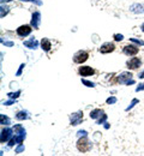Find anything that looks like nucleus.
I'll return each instance as SVG.
<instances>
[{"mask_svg":"<svg viewBox=\"0 0 144 156\" xmlns=\"http://www.w3.org/2000/svg\"><path fill=\"white\" fill-rule=\"evenodd\" d=\"M82 83L85 84L86 87H89V88H94V87H95V84H94L93 82H89V80H85V79H82Z\"/></svg>","mask_w":144,"mask_h":156,"instance_id":"nucleus-22","label":"nucleus"},{"mask_svg":"<svg viewBox=\"0 0 144 156\" xmlns=\"http://www.w3.org/2000/svg\"><path fill=\"white\" fill-rule=\"evenodd\" d=\"M22 1H36L37 5H41V1L40 0H22Z\"/></svg>","mask_w":144,"mask_h":156,"instance_id":"nucleus-32","label":"nucleus"},{"mask_svg":"<svg viewBox=\"0 0 144 156\" xmlns=\"http://www.w3.org/2000/svg\"><path fill=\"white\" fill-rule=\"evenodd\" d=\"M40 23H41V13L39 11L34 12L33 18H31V27L34 29H39L40 28Z\"/></svg>","mask_w":144,"mask_h":156,"instance_id":"nucleus-10","label":"nucleus"},{"mask_svg":"<svg viewBox=\"0 0 144 156\" xmlns=\"http://www.w3.org/2000/svg\"><path fill=\"white\" fill-rule=\"evenodd\" d=\"M106 119H107V115H106V114L103 113L102 115H101V117H100V118H99V119H97V121H96V124H99V125H101V124H103V122L106 121Z\"/></svg>","mask_w":144,"mask_h":156,"instance_id":"nucleus-20","label":"nucleus"},{"mask_svg":"<svg viewBox=\"0 0 144 156\" xmlns=\"http://www.w3.org/2000/svg\"><path fill=\"white\" fill-rule=\"evenodd\" d=\"M132 73L131 72H123L120 76H118L117 77V82L118 83H120V84H128V82H131L132 80Z\"/></svg>","mask_w":144,"mask_h":156,"instance_id":"nucleus-4","label":"nucleus"},{"mask_svg":"<svg viewBox=\"0 0 144 156\" xmlns=\"http://www.w3.org/2000/svg\"><path fill=\"white\" fill-rule=\"evenodd\" d=\"M130 11L133 13H143L144 12V5L142 4H133L130 7Z\"/></svg>","mask_w":144,"mask_h":156,"instance_id":"nucleus-13","label":"nucleus"},{"mask_svg":"<svg viewBox=\"0 0 144 156\" xmlns=\"http://www.w3.org/2000/svg\"><path fill=\"white\" fill-rule=\"evenodd\" d=\"M123 39H124V36L121 34H115V35H114V40H115V41H121Z\"/></svg>","mask_w":144,"mask_h":156,"instance_id":"nucleus-26","label":"nucleus"},{"mask_svg":"<svg viewBox=\"0 0 144 156\" xmlns=\"http://www.w3.org/2000/svg\"><path fill=\"white\" fill-rule=\"evenodd\" d=\"M136 103H138V100H137V98H133V100H132V102H131V105H130V106L126 108V112H128V111H130V109H131V108H132V107H133Z\"/></svg>","mask_w":144,"mask_h":156,"instance_id":"nucleus-23","label":"nucleus"},{"mask_svg":"<svg viewBox=\"0 0 144 156\" xmlns=\"http://www.w3.org/2000/svg\"><path fill=\"white\" fill-rule=\"evenodd\" d=\"M88 58H89L88 52H85V51H78L73 55V62H76V64H83V62H85L88 60Z\"/></svg>","mask_w":144,"mask_h":156,"instance_id":"nucleus-2","label":"nucleus"},{"mask_svg":"<svg viewBox=\"0 0 144 156\" xmlns=\"http://www.w3.org/2000/svg\"><path fill=\"white\" fill-rule=\"evenodd\" d=\"M131 42H135V43H137V44H141V46H143L144 44V41H141V40H136V39H130Z\"/></svg>","mask_w":144,"mask_h":156,"instance_id":"nucleus-24","label":"nucleus"},{"mask_svg":"<svg viewBox=\"0 0 144 156\" xmlns=\"http://www.w3.org/2000/svg\"><path fill=\"white\" fill-rule=\"evenodd\" d=\"M123 52L124 54H126V55L133 57V55H136L139 52V48L137 46H135V44H126V46H124Z\"/></svg>","mask_w":144,"mask_h":156,"instance_id":"nucleus-3","label":"nucleus"},{"mask_svg":"<svg viewBox=\"0 0 144 156\" xmlns=\"http://www.w3.org/2000/svg\"><path fill=\"white\" fill-rule=\"evenodd\" d=\"M12 130L11 129H4L2 131H1V137H0V140H1V143H5V142H7L11 137H12Z\"/></svg>","mask_w":144,"mask_h":156,"instance_id":"nucleus-11","label":"nucleus"},{"mask_svg":"<svg viewBox=\"0 0 144 156\" xmlns=\"http://www.w3.org/2000/svg\"><path fill=\"white\" fill-rule=\"evenodd\" d=\"M86 136V131H78V136L81 137V136Z\"/></svg>","mask_w":144,"mask_h":156,"instance_id":"nucleus-31","label":"nucleus"},{"mask_svg":"<svg viewBox=\"0 0 144 156\" xmlns=\"http://www.w3.org/2000/svg\"><path fill=\"white\" fill-rule=\"evenodd\" d=\"M9 11H10V7L9 6H1V17L6 16L9 13Z\"/></svg>","mask_w":144,"mask_h":156,"instance_id":"nucleus-19","label":"nucleus"},{"mask_svg":"<svg viewBox=\"0 0 144 156\" xmlns=\"http://www.w3.org/2000/svg\"><path fill=\"white\" fill-rule=\"evenodd\" d=\"M24 46L28 47V48H30V49H36V48L39 47V42H37L36 39L31 37L29 41H25V42H24Z\"/></svg>","mask_w":144,"mask_h":156,"instance_id":"nucleus-12","label":"nucleus"},{"mask_svg":"<svg viewBox=\"0 0 144 156\" xmlns=\"http://www.w3.org/2000/svg\"><path fill=\"white\" fill-rule=\"evenodd\" d=\"M91 143L89 142V139L86 138V136H83L82 138L78 139L77 142V149L81 151V153H88L90 149H91Z\"/></svg>","mask_w":144,"mask_h":156,"instance_id":"nucleus-1","label":"nucleus"},{"mask_svg":"<svg viewBox=\"0 0 144 156\" xmlns=\"http://www.w3.org/2000/svg\"><path fill=\"white\" fill-rule=\"evenodd\" d=\"M141 28H142V31H143V33H144V23H143V24H142V27H141Z\"/></svg>","mask_w":144,"mask_h":156,"instance_id":"nucleus-35","label":"nucleus"},{"mask_svg":"<svg viewBox=\"0 0 144 156\" xmlns=\"http://www.w3.org/2000/svg\"><path fill=\"white\" fill-rule=\"evenodd\" d=\"M23 150H24V145H19V147H18V148H17V149H16V153H17V154H19V153H21V151H23Z\"/></svg>","mask_w":144,"mask_h":156,"instance_id":"nucleus-28","label":"nucleus"},{"mask_svg":"<svg viewBox=\"0 0 144 156\" xmlns=\"http://www.w3.org/2000/svg\"><path fill=\"white\" fill-rule=\"evenodd\" d=\"M13 102H15V101H12V100H11V101H7V102H5L4 105H5V106H10V105H12Z\"/></svg>","mask_w":144,"mask_h":156,"instance_id":"nucleus-33","label":"nucleus"},{"mask_svg":"<svg viewBox=\"0 0 144 156\" xmlns=\"http://www.w3.org/2000/svg\"><path fill=\"white\" fill-rule=\"evenodd\" d=\"M78 72L83 77H88V76H93L95 73V70L93 67H90V66H81L78 69Z\"/></svg>","mask_w":144,"mask_h":156,"instance_id":"nucleus-9","label":"nucleus"},{"mask_svg":"<svg viewBox=\"0 0 144 156\" xmlns=\"http://www.w3.org/2000/svg\"><path fill=\"white\" fill-rule=\"evenodd\" d=\"M31 25H28V24H25V25H21L18 29H17V35L18 36H21V37H25V36H28L30 33H31Z\"/></svg>","mask_w":144,"mask_h":156,"instance_id":"nucleus-5","label":"nucleus"},{"mask_svg":"<svg viewBox=\"0 0 144 156\" xmlns=\"http://www.w3.org/2000/svg\"><path fill=\"white\" fill-rule=\"evenodd\" d=\"M115 102H117V98H107V103H108V105H112V103H115Z\"/></svg>","mask_w":144,"mask_h":156,"instance_id":"nucleus-25","label":"nucleus"},{"mask_svg":"<svg viewBox=\"0 0 144 156\" xmlns=\"http://www.w3.org/2000/svg\"><path fill=\"white\" fill-rule=\"evenodd\" d=\"M0 118H1V125H9V124L11 122L10 119H9L7 117H5L4 114H1V117Z\"/></svg>","mask_w":144,"mask_h":156,"instance_id":"nucleus-18","label":"nucleus"},{"mask_svg":"<svg viewBox=\"0 0 144 156\" xmlns=\"http://www.w3.org/2000/svg\"><path fill=\"white\" fill-rule=\"evenodd\" d=\"M19 95H21V91L18 90V91H16V93H10L7 96H9L10 98H17Z\"/></svg>","mask_w":144,"mask_h":156,"instance_id":"nucleus-21","label":"nucleus"},{"mask_svg":"<svg viewBox=\"0 0 144 156\" xmlns=\"http://www.w3.org/2000/svg\"><path fill=\"white\" fill-rule=\"evenodd\" d=\"M2 43H4L5 46H9V47H12V46H13V42H7V41L4 42V41H2Z\"/></svg>","mask_w":144,"mask_h":156,"instance_id":"nucleus-30","label":"nucleus"},{"mask_svg":"<svg viewBox=\"0 0 144 156\" xmlns=\"http://www.w3.org/2000/svg\"><path fill=\"white\" fill-rule=\"evenodd\" d=\"M5 1H11V0H1V2H5Z\"/></svg>","mask_w":144,"mask_h":156,"instance_id":"nucleus-36","label":"nucleus"},{"mask_svg":"<svg viewBox=\"0 0 144 156\" xmlns=\"http://www.w3.org/2000/svg\"><path fill=\"white\" fill-rule=\"evenodd\" d=\"M141 90H144V83L139 84V85L137 87V89H136V91H141Z\"/></svg>","mask_w":144,"mask_h":156,"instance_id":"nucleus-29","label":"nucleus"},{"mask_svg":"<svg viewBox=\"0 0 144 156\" xmlns=\"http://www.w3.org/2000/svg\"><path fill=\"white\" fill-rule=\"evenodd\" d=\"M83 120V112H77V113H73L70 115V121H71V125L76 126V125H79Z\"/></svg>","mask_w":144,"mask_h":156,"instance_id":"nucleus-6","label":"nucleus"},{"mask_svg":"<svg viewBox=\"0 0 144 156\" xmlns=\"http://www.w3.org/2000/svg\"><path fill=\"white\" fill-rule=\"evenodd\" d=\"M16 118H17L18 120H25V119H28V112H26V111H21V112L17 113Z\"/></svg>","mask_w":144,"mask_h":156,"instance_id":"nucleus-16","label":"nucleus"},{"mask_svg":"<svg viewBox=\"0 0 144 156\" xmlns=\"http://www.w3.org/2000/svg\"><path fill=\"white\" fill-rule=\"evenodd\" d=\"M51 47H52V44H51V41L48 39H42L41 40V48L43 51H46V52H48L49 49H51Z\"/></svg>","mask_w":144,"mask_h":156,"instance_id":"nucleus-14","label":"nucleus"},{"mask_svg":"<svg viewBox=\"0 0 144 156\" xmlns=\"http://www.w3.org/2000/svg\"><path fill=\"white\" fill-rule=\"evenodd\" d=\"M103 113H104V112H103L102 109H99V108H97V109H94V111L90 112V118H93V119H99Z\"/></svg>","mask_w":144,"mask_h":156,"instance_id":"nucleus-15","label":"nucleus"},{"mask_svg":"<svg viewBox=\"0 0 144 156\" xmlns=\"http://www.w3.org/2000/svg\"><path fill=\"white\" fill-rule=\"evenodd\" d=\"M139 78H144V71H143V72H141V73H139Z\"/></svg>","mask_w":144,"mask_h":156,"instance_id":"nucleus-34","label":"nucleus"},{"mask_svg":"<svg viewBox=\"0 0 144 156\" xmlns=\"http://www.w3.org/2000/svg\"><path fill=\"white\" fill-rule=\"evenodd\" d=\"M24 66H25V64H22L21 66H19V70L17 71V76H21V75H22V71H23V69H24Z\"/></svg>","mask_w":144,"mask_h":156,"instance_id":"nucleus-27","label":"nucleus"},{"mask_svg":"<svg viewBox=\"0 0 144 156\" xmlns=\"http://www.w3.org/2000/svg\"><path fill=\"white\" fill-rule=\"evenodd\" d=\"M13 131H15V133H17V135H25V130L22 127V125H16V126L13 127Z\"/></svg>","mask_w":144,"mask_h":156,"instance_id":"nucleus-17","label":"nucleus"},{"mask_svg":"<svg viewBox=\"0 0 144 156\" xmlns=\"http://www.w3.org/2000/svg\"><path fill=\"white\" fill-rule=\"evenodd\" d=\"M126 65H127V67H128L130 70H137V69L142 65V61H141V59L139 58L133 57V58L130 59V60L126 62Z\"/></svg>","mask_w":144,"mask_h":156,"instance_id":"nucleus-7","label":"nucleus"},{"mask_svg":"<svg viewBox=\"0 0 144 156\" xmlns=\"http://www.w3.org/2000/svg\"><path fill=\"white\" fill-rule=\"evenodd\" d=\"M115 49V44L112 42H106L100 47V53L102 54H107V53H112Z\"/></svg>","mask_w":144,"mask_h":156,"instance_id":"nucleus-8","label":"nucleus"}]
</instances>
